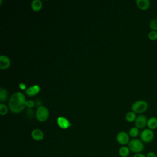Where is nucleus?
<instances>
[{
  "label": "nucleus",
  "instance_id": "1",
  "mask_svg": "<svg viewBox=\"0 0 157 157\" xmlns=\"http://www.w3.org/2000/svg\"><path fill=\"white\" fill-rule=\"evenodd\" d=\"M26 98L23 93L16 92L12 94L9 101L8 106L9 109L13 113L21 112L26 106Z\"/></svg>",
  "mask_w": 157,
  "mask_h": 157
},
{
  "label": "nucleus",
  "instance_id": "2",
  "mask_svg": "<svg viewBox=\"0 0 157 157\" xmlns=\"http://www.w3.org/2000/svg\"><path fill=\"white\" fill-rule=\"evenodd\" d=\"M128 147L129 148L130 151L136 153H142L144 149V143L139 139L134 138L130 140Z\"/></svg>",
  "mask_w": 157,
  "mask_h": 157
},
{
  "label": "nucleus",
  "instance_id": "3",
  "mask_svg": "<svg viewBox=\"0 0 157 157\" xmlns=\"http://www.w3.org/2000/svg\"><path fill=\"white\" fill-rule=\"evenodd\" d=\"M148 108V104L144 100H139L134 102L132 106L131 110L136 113L141 114L147 110Z\"/></svg>",
  "mask_w": 157,
  "mask_h": 157
},
{
  "label": "nucleus",
  "instance_id": "4",
  "mask_svg": "<svg viewBox=\"0 0 157 157\" xmlns=\"http://www.w3.org/2000/svg\"><path fill=\"white\" fill-rule=\"evenodd\" d=\"M155 138V134L153 130L148 128L144 129L140 133V139L144 143H150Z\"/></svg>",
  "mask_w": 157,
  "mask_h": 157
},
{
  "label": "nucleus",
  "instance_id": "5",
  "mask_svg": "<svg viewBox=\"0 0 157 157\" xmlns=\"http://www.w3.org/2000/svg\"><path fill=\"white\" fill-rule=\"evenodd\" d=\"M48 116L49 111L46 107L41 105L37 107L36 112V117L38 121L40 122H44L48 119Z\"/></svg>",
  "mask_w": 157,
  "mask_h": 157
},
{
  "label": "nucleus",
  "instance_id": "6",
  "mask_svg": "<svg viewBox=\"0 0 157 157\" xmlns=\"http://www.w3.org/2000/svg\"><path fill=\"white\" fill-rule=\"evenodd\" d=\"M116 139L118 144L124 146L129 144L130 141V136L127 132L124 131H121L117 134Z\"/></svg>",
  "mask_w": 157,
  "mask_h": 157
},
{
  "label": "nucleus",
  "instance_id": "7",
  "mask_svg": "<svg viewBox=\"0 0 157 157\" xmlns=\"http://www.w3.org/2000/svg\"><path fill=\"white\" fill-rule=\"evenodd\" d=\"M147 121L148 119L145 115L140 114L136 117V119L134 121L135 126L139 129H144L147 126Z\"/></svg>",
  "mask_w": 157,
  "mask_h": 157
},
{
  "label": "nucleus",
  "instance_id": "8",
  "mask_svg": "<svg viewBox=\"0 0 157 157\" xmlns=\"http://www.w3.org/2000/svg\"><path fill=\"white\" fill-rule=\"evenodd\" d=\"M56 123L59 128L64 129H67L71 126V123H70V121L64 117H58L56 120Z\"/></svg>",
  "mask_w": 157,
  "mask_h": 157
},
{
  "label": "nucleus",
  "instance_id": "9",
  "mask_svg": "<svg viewBox=\"0 0 157 157\" xmlns=\"http://www.w3.org/2000/svg\"><path fill=\"white\" fill-rule=\"evenodd\" d=\"M40 86L37 85H33L28 88H26V90H25V93L26 94H27L28 96L32 97V96H34L36 95H37L39 92L40 91Z\"/></svg>",
  "mask_w": 157,
  "mask_h": 157
},
{
  "label": "nucleus",
  "instance_id": "10",
  "mask_svg": "<svg viewBox=\"0 0 157 157\" xmlns=\"http://www.w3.org/2000/svg\"><path fill=\"white\" fill-rule=\"evenodd\" d=\"M31 137L34 140L40 141L43 140L44 134L42 130L39 129H34L31 132Z\"/></svg>",
  "mask_w": 157,
  "mask_h": 157
},
{
  "label": "nucleus",
  "instance_id": "11",
  "mask_svg": "<svg viewBox=\"0 0 157 157\" xmlns=\"http://www.w3.org/2000/svg\"><path fill=\"white\" fill-rule=\"evenodd\" d=\"M10 59L5 55H1L0 56V69H7L10 67Z\"/></svg>",
  "mask_w": 157,
  "mask_h": 157
},
{
  "label": "nucleus",
  "instance_id": "12",
  "mask_svg": "<svg viewBox=\"0 0 157 157\" xmlns=\"http://www.w3.org/2000/svg\"><path fill=\"white\" fill-rule=\"evenodd\" d=\"M136 3L137 6L142 10H147L150 7V1L149 0H137Z\"/></svg>",
  "mask_w": 157,
  "mask_h": 157
},
{
  "label": "nucleus",
  "instance_id": "13",
  "mask_svg": "<svg viewBox=\"0 0 157 157\" xmlns=\"http://www.w3.org/2000/svg\"><path fill=\"white\" fill-rule=\"evenodd\" d=\"M147 128L151 130H155L157 129V117H151L148 119L147 121Z\"/></svg>",
  "mask_w": 157,
  "mask_h": 157
},
{
  "label": "nucleus",
  "instance_id": "14",
  "mask_svg": "<svg viewBox=\"0 0 157 157\" xmlns=\"http://www.w3.org/2000/svg\"><path fill=\"white\" fill-rule=\"evenodd\" d=\"M42 7V2L40 0H34L31 2V8L33 11L38 12Z\"/></svg>",
  "mask_w": 157,
  "mask_h": 157
},
{
  "label": "nucleus",
  "instance_id": "15",
  "mask_svg": "<svg viewBox=\"0 0 157 157\" xmlns=\"http://www.w3.org/2000/svg\"><path fill=\"white\" fill-rule=\"evenodd\" d=\"M130 150L128 146H122L119 148L118 154L121 157H127L130 153Z\"/></svg>",
  "mask_w": 157,
  "mask_h": 157
},
{
  "label": "nucleus",
  "instance_id": "16",
  "mask_svg": "<svg viewBox=\"0 0 157 157\" xmlns=\"http://www.w3.org/2000/svg\"><path fill=\"white\" fill-rule=\"evenodd\" d=\"M136 113H134L132 111L131 112H128V113H126V115H125V119L128 122L131 123L133 121H135L136 119Z\"/></svg>",
  "mask_w": 157,
  "mask_h": 157
},
{
  "label": "nucleus",
  "instance_id": "17",
  "mask_svg": "<svg viewBox=\"0 0 157 157\" xmlns=\"http://www.w3.org/2000/svg\"><path fill=\"white\" fill-rule=\"evenodd\" d=\"M128 134H129V136L131 137H132L133 139L136 138V137L140 134L139 129L137 128L136 127V126L132 127V128H131L129 129Z\"/></svg>",
  "mask_w": 157,
  "mask_h": 157
},
{
  "label": "nucleus",
  "instance_id": "18",
  "mask_svg": "<svg viewBox=\"0 0 157 157\" xmlns=\"http://www.w3.org/2000/svg\"><path fill=\"white\" fill-rule=\"evenodd\" d=\"M8 92L4 88H1L0 90V101L1 102H4L5 101H6L8 98Z\"/></svg>",
  "mask_w": 157,
  "mask_h": 157
},
{
  "label": "nucleus",
  "instance_id": "19",
  "mask_svg": "<svg viewBox=\"0 0 157 157\" xmlns=\"http://www.w3.org/2000/svg\"><path fill=\"white\" fill-rule=\"evenodd\" d=\"M148 26L151 30L157 31V18L151 19L149 21Z\"/></svg>",
  "mask_w": 157,
  "mask_h": 157
},
{
  "label": "nucleus",
  "instance_id": "20",
  "mask_svg": "<svg viewBox=\"0 0 157 157\" xmlns=\"http://www.w3.org/2000/svg\"><path fill=\"white\" fill-rule=\"evenodd\" d=\"M148 38L151 41H155L157 40V31L150 30L148 33Z\"/></svg>",
  "mask_w": 157,
  "mask_h": 157
},
{
  "label": "nucleus",
  "instance_id": "21",
  "mask_svg": "<svg viewBox=\"0 0 157 157\" xmlns=\"http://www.w3.org/2000/svg\"><path fill=\"white\" fill-rule=\"evenodd\" d=\"M8 112V107L6 105L3 103L0 104V114L1 115H4Z\"/></svg>",
  "mask_w": 157,
  "mask_h": 157
},
{
  "label": "nucleus",
  "instance_id": "22",
  "mask_svg": "<svg viewBox=\"0 0 157 157\" xmlns=\"http://www.w3.org/2000/svg\"><path fill=\"white\" fill-rule=\"evenodd\" d=\"M26 106L28 107L29 109H32L35 105V102L33 100H27L26 101Z\"/></svg>",
  "mask_w": 157,
  "mask_h": 157
},
{
  "label": "nucleus",
  "instance_id": "23",
  "mask_svg": "<svg viewBox=\"0 0 157 157\" xmlns=\"http://www.w3.org/2000/svg\"><path fill=\"white\" fill-rule=\"evenodd\" d=\"M146 157H157V155L154 151H149L146 155Z\"/></svg>",
  "mask_w": 157,
  "mask_h": 157
},
{
  "label": "nucleus",
  "instance_id": "24",
  "mask_svg": "<svg viewBox=\"0 0 157 157\" xmlns=\"http://www.w3.org/2000/svg\"><path fill=\"white\" fill-rule=\"evenodd\" d=\"M132 157H146V155L143 154L142 153H139L134 154Z\"/></svg>",
  "mask_w": 157,
  "mask_h": 157
},
{
  "label": "nucleus",
  "instance_id": "25",
  "mask_svg": "<svg viewBox=\"0 0 157 157\" xmlns=\"http://www.w3.org/2000/svg\"><path fill=\"white\" fill-rule=\"evenodd\" d=\"M19 87L21 89V90H26V85L24 84V83H20V85H19Z\"/></svg>",
  "mask_w": 157,
  "mask_h": 157
}]
</instances>
